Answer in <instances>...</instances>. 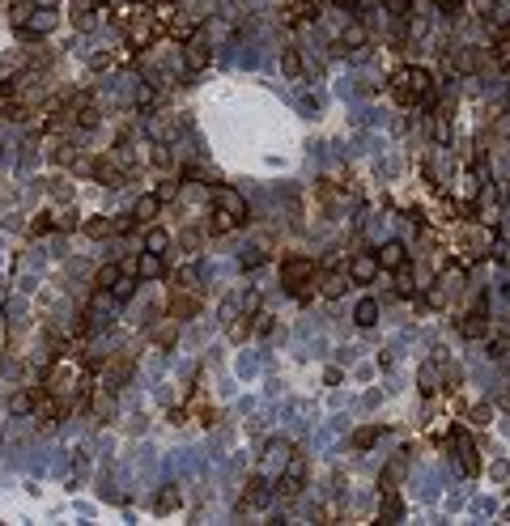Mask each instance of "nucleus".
<instances>
[{"mask_svg":"<svg viewBox=\"0 0 510 526\" xmlns=\"http://www.w3.org/2000/svg\"><path fill=\"white\" fill-rule=\"evenodd\" d=\"M52 157H56V162H60V166H77V162H81V157H77V149H72V144H68V140H64V144H56V149H52Z\"/></svg>","mask_w":510,"mask_h":526,"instance_id":"32","label":"nucleus"},{"mask_svg":"<svg viewBox=\"0 0 510 526\" xmlns=\"http://www.w3.org/2000/svg\"><path fill=\"white\" fill-rule=\"evenodd\" d=\"M166 246H170V234L158 230V225H149V234H145V250H158V255H166Z\"/></svg>","mask_w":510,"mask_h":526,"instance_id":"26","label":"nucleus"},{"mask_svg":"<svg viewBox=\"0 0 510 526\" xmlns=\"http://www.w3.org/2000/svg\"><path fill=\"white\" fill-rule=\"evenodd\" d=\"M379 518H383V522H392V518H404V501H400L392 488H383V505H379Z\"/></svg>","mask_w":510,"mask_h":526,"instance_id":"23","label":"nucleus"},{"mask_svg":"<svg viewBox=\"0 0 510 526\" xmlns=\"http://www.w3.org/2000/svg\"><path fill=\"white\" fill-rule=\"evenodd\" d=\"M94 9H98V0H72V26L89 30L94 26Z\"/></svg>","mask_w":510,"mask_h":526,"instance_id":"20","label":"nucleus"},{"mask_svg":"<svg viewBox=\"0 0 510 526\" xmlns=\"http://www.w3.org/2000/svg\"><path fill=\"white\" fill-rule=\"evenodd\" d=\"M183 64H187V72H204V68L213 64V47H209L204 30H196V34L187 39V47H183Z\"/></svg>","mask_w":510,"mask_h":526,"instance_id":"6","label":"nucleus"},{"mask_svg":"<svg viewBox=\"0 0 510 526\" xmlns=\"http://www.w3.org/2000/svg\"><path fill=\"white\" fill-rule=\"evenodd\" d=\"M434 5H438V9H443V5H447V0H434Z\"/></svg>","mask_w":510,"mask_h":526,"instance_id":"47","label":"nucleus"},{"mask_svg":"<svg viewBox=\"0 0 510 526\" xmlns=\"http://www.w3.org/2000/svg\"><path fill=\"white\" fill-rule=\"evenodd\" d=\"M119 276H124V267H119V263H103L98 272H94V289H111Z\"/></svg>","mask_w":510,"mask_h":526,"instance_id":"24","label":"nucleus"},{"mask_svg":"<svg viewBox=\"0 0 510 526\" xmlns=\"http://www.w3.org/2000/svg\"><path fill=\"white\" fill-rule=\"evenodd\" d=\"M153 195L162 199V204H175V199H179V183H175V179H162V183L153 187Z\"/></svg>","mask_w":510,"mask_h":526,"instance_id":"30","label":"nucleus"},{"mask_svg":"<svg viewBox=\"0 0 510 526\" xmlns=\"http://www.w3.org/2000/svg\"><path fill=\"white\" fill-rule=\"evenodd\" d=\"M485 302H489V297H476V310L472 314H464V318H459L455 322V327H459V336H468V340H485V331H489V322H485Z\"/></svg>","mask_w":510,"mask_h":526,"instance_id":"9","label":"nucleus"},{"mask_svg":"<svg viewBox=\"0 0 510 526\" xmlns=\"http://www.w3.org/2000/svg\"><path fill=\"white\" fill-rule=\"evenodd\" d=\"M52 191H56V199H60V204H72V187H68V183H56Z\"/></svg>","mask_w":510,"mask_h":526,"instance_id":"40","label":"nucleus"},{"mask_svg":"<svg viewBox=\"0 0 510 526\" xmlns=\"http://www.w3.org/2000/svg\"><path fill=\"white\" fill-rule=\"evenodd\" d=\"M81 230H85V238L103 242V238H115L119 234V225H115V217H89V221H81Z\"/></svg>","mask_w":510,"mask_h":526,"instance_id":"14","label":"nucleus"},{"mask_svg":"<svg viewBox=\"0 0 510 526\" xmlns=\"http://www.w3.org/2000/svg\"><path fill=\"white\" fill-rule=\"evenodd\" d=\"M89 68H94V72H111V68H115V56H111V52H94V56H89Z\"/></svg>","mask_w":510,"mask_h":526,"instance_id":"35","label":"nucleus"},{"mask_svg":"<svg viewBox=\"0 0 510 526\" xmlns=\"http://www.w3.org/2000/svg\"><path fill=\"white\" fill-rule=\"evenodd\" d=\"M392 98L404 107H434V98H438V85H434V77L425 68H412L404 64L396 77H392Z\"/></svg>","mask_w":510,"mask_h":526,"instance_id":"1","label":"nucleus"},{"mask_svg":"<svg viewBox=\"0 0 510 526\" xmlns=\"http://www.w3.org/2000/svg\"><path fill=\"white\" fill-rule=\"evenodd\" d=\"M136 102H140V107H149V102H153V89H149V85H140V89H136Z\"/></svg>","mask_w":510,"mask_h":526,"instance_id":"41","label":"nucleus"},{"mask_svg":"<svg viewBox=\"0 0 510 526\" xmlns=\"http://www.w3.org/2000/svg\"><path fill=\"white\" fill-rule=\"evenodd\" d=\"M111 293L119 297V302H132V293H136V276H132V272H124V276H119V281L111 285Z\"/></svg>","mask_w":510,"mask_h":526,"instance_id":"28","label":"nucleus"},{"mask_svg":"<svg viewBox=\"0 0 510 526\" xmlns=\"http://www.w3.org/2000/svg\"><path fill=\"white\" fill-rule=\"evenodd\" d=\"M340 378H345V373H340V369H323V382H328V386H336Z\"/></svg>","mask_w":510,"mask_h":526,"instance_id":"43","label":"nucleus"},{"mask_svg":"<svg viewBox=\"0 0 510 526\" xmlns=\"http://www.w3.org/2000/svg\"><path fill=\"white\" fill-rule=\"evenodd\" d=\"M255 327V336H268L273 331V314H259V322H251Z\"/></svg>","mask_w":510,"mask_h":526,"instance_id":"39","label":"nucleus"},{"mask_svg":"<svg viewBox=\"0 0 510 526\" xmlns=\"http://www.w3.org/2000/svg\"><path fill=\"white\" fill-rule=\"evenodd\" d=\"M170 144H153V166H162V170H170Z\"/></svg>","mask_w":510,"mask_h":526,"instance_id":"38","label":"nucleus"},{"mask_svg":"<svg viewBox=\"0 0 510 526\" xmlns=\"http://www.w3.org/2000/svg\"><path fill=\"white\" fill-rule=\"evenodd\" d=\"M234 225H238L234 217H226L222 208H217V212H213V221H209V234H230V230H234Z\"/></svg>","mask_w":510,"mask_h":526,"instance_id":"31","label":"nucleus"},{"mask_svg":"<svg viewBox=\"0 0 510 526\" xmlns=\"http://www.w3.org/2000/svg\"><path fill=\"white\" fill-rule=\"evenodd\" d=\"M302 488H306V459L302 454H289V467H285V475L277 480V496L281 501H294V496H302Z\"/></svg>","mask_w":510,"mask_h":526,"instance_id":"3","label":"nucleus"},{"mask_svg":"<svg viewBox=\"0 0 510 526\" xmlns=\"http://www.w3.org/2000/svg\"><path fill=\"white\" fill-rule=\"evenodd\" d=\"M213 208H222V212L234 217L238 225H247V212H251V208H247V195H242L238 187H222V183L213 187Z\"/></svg>","mask_w":510,"mask_h":526,"instance_id":"4","label":"nucleus"},{"mask_svg":"<svg viewBox=\"0 0 510 526\" xmlns=\"http://www.w3.org/2000/svg\"><path fill=\"white\" fill-rule=\"evenodd\" d=\"M383 9H387V13H392L396 21H404V17L412 13V0H383Z\"/></svg>","mask_w":510,"mask_h":526,"instance_id":"34","label":"nucleus"},{"mask_svg":"<svg viewBox=\"0 0 510 526\" xmlns=\"http://www.w3.org/2000/svg\"><path fill=\"white\" fill-rule=\"evenodd\" d=\"M336 5H340V9H353V5H361V0H336Z\"/></svg>","mask_w":510,"mask_h":526,"instance_id":"46","label":"nucleus"},{"mask_svg":"<svg viewBox=\"0 0 510 526\" xmlns=\"http://www.w3.org/2000/svg\"><path fill=\"white\" fill-rule=\"evenodd\" d=\"M238 263H242V272H251V267H264V263H268V250H264V246H247V250L238 255Z\"/></svg>","mask_w":510,"mask_h":526,"instance_id":"25","label":"nucleus"},{"mask_svg":"<svg viewBox=\"0 0 510 526\" xmlns=\"http://www.w3.org/2000/svg\"><path fill=\"white\" fill-rule=\"evenodd\" d=\"M34 5H39V9H56V5H60V0H34Z\"/></svg>","mask_w":510,"mask_h":526,"instance_id":"45","label":"nucleus"},{"mask_svg":"<svg viewBox=\"0 0 510 526\" xmlns=\"http://www.w3.org/2000/svg\"><path fill=\"white\" fill-rule=\"evenodd\" d=\"M34 399H39V395H13V399H9V412H13V416L30 412V408H34Z\"/></svg>","mask_w":510,"mask_h":526,"instance_id":"37","label":"nucleus"},{"mask_svg":"<svg viewBox=\"0 0 510 526\" xmlns=\"http://www.w3.org/2000/svg\"><path fill=\"white\" fill-rule=\"evenodd\" d=\"M268 480L264 475H255V480H247V492L238 496V514H247V509H259V505H268Z\"/></svg>","mask_w":510,"mask_h":526,"instance_id":"10","label":"nucleus"},{"mask_svg":"<svg viewBox=\"0 0 510 526\" xmlns=\"http://www.w3.org/2000/svg\"><path fill=\"white\" fill-rule=\"evenodd\" d=\"M56 230H81V221H77V212H72V208H64V212H56Z\"/></svg>","mask_w":510,"mask_h":526,"instance_id":"36","label":"nucleus"},{"mask_svg":"<svg viewBox=\"0 0 510 526\" xmlns=\"http://www.w3.org/2000/svg\"><path fill=\"white\" fill-rule=\"evenodd\" d=\"M319 281V263L315 259H306V255H289L285 263H281V285H285V293H294V297H310V285Z\"/></svg>","mask_w":510,"mask_h":526,"instance_id":"2","label":"nucleus"},{"mask_svg":"<svg viewBox=\"0 0 510 526\" xmlns=\"http://www.w3.org/2000/svg\"><path fill=\"white\" fill-rule=\"evenodd\" d=\"M179 501H183V496H179V488L170 484V488H166V492L153 501V509H158V514H170V509H179Z\"/></svg>","mask_w":510,"mask_h":526,"instance_id":"29","label":"nucleus"},{"mask_svg":"<svg viewBox=\"0 0 510 526\" xmlns=\"http://www.w3.org/2000/svg\"><path fill=\"white\" fill-rule=\"evenodd\" d=\"M353 318H357V327H374V322H379V302H374V297H361Z\"/></svg>","mask_w":510,"mask_h":526,"instance_id":"22","label":"nucleus"},{"mask_svg":"<svg viewBox=\"0 0 510 526\" xmlns=\"http://www.w3.org/2000/svg\"><path fill=\"white\" fill-rule=\"evenodd\" d=\"M459 5H464V0H447V5H443V13H455Z\"/></svg>","mask_w":510,"mask_h":526,"instance_id":"44","label":"nucleus"},{"mask_svg":"<svg viewBox=\"0 0 510 526\" xmlns=\"http://www.w3.org/2000/svg\"><path fill=\"white\" fill-rule=\"evenodd\" d=\"M379 272H383V263H379L374 250H357V255L349 259V276H353V285H374Z\"/></svg>","mask_w":510,"mask_h":526,"instance_id":"8","label":"nucleus"},{"mask_svg":"<svg viewBox=\"0 0 510 526\" xmlns=\"http://www.w3.org/2000/svg\"><path fill=\"white\" fill-rule=\"evenodd\" d=\"M56 230V212H39L34 221H30V238H47Z\"/></svg>","mask_w":510,"mask_h":526,"instance_id":"27","label":"nucleus"},{"mask_svg":"<svg viewBox=\"0 0 510 526\" xmlns=\"http://www.w3.org/2000/svg\"><path fill=\"white\" fill-rule=\"evenodd\" d=\"M52 30H56V9H39V5H34V13L17 26V34H21V39H30V43L47 39Z\"/></svg>","mask_w":510,"mask_h":526,"instance_id":"5","label":"nucleus"},{"mask_svg":"<svg viewBox=\"0 0 510 526\" xmlns=\"http://www.w3.org/2000/svg\"><path fill=\"white\" fill-rule=\"evenodd\" d=\"M281 72L289 81H302V56H298V47H285L281 52Z\"/></svg>","mask_w":510,"mask_h":526,"instance_id":"21","label":"nucleus"},{"mask_svg":"<svg viewBox=\"0 0 510 526\" xmlns=\"http://www.w3.org/2000/svg\"><path fill=\"white\" fill-rule=\"evenodd\" d=\"M383 437H387L383 424H366V429H357V433H353V450H374Z\"/></svg>","mask_w":510,"mask_h":526,"instance_id":"19","label":"nucleus"},{"mask_svg":"<svg viewBox=\"0 0 510 526\" xmlns=\"http://www.w3.org/2000/svg\"><path fill=\"white\" fill-rule=\"evenodd\" d=\"M285 17L294 21V26H306V21L319 17V5H315V0H289V5H285Z\"/></svg>","mask_w":510,"mask_h":526,"instance_id":"15","label":"nucleus"},{"mask_svg":"<svg viewBox=\"0 0 510 526\" xmlns=\"http://www.w3.org/2000/svg\"><path fill=\"white\" fill-rule=\"evenodd\" d=\"M132 272H136V281H158L162 276V255H158V250H140V255L132 259Z\"/></svg>","mask_w":510,"mask_h":526,"instance_id":"12","label":"nucleus"},{"mask_svg":"<svg viewBox=\"0 0 510 526\" xmlns=\"http://www.w3.org/2000/svg\"><path fill=\"white\" fill-rule=\"evenodd\" d=\"M472 420H476V424H489V408H485V404L472 408Z\"/></svg>","mask_w":510,"mask_h":526,"instance_id":"42","label":"nucleus"},{"mask_svg":"<svg viewBox=\"0 0 510 526\" xmlns=\"http://www.w3.org/2000/svg\"><path fill=\"white\" fill-rule=\"evenodd\" d=\"M374 255H379V263H383V267H392V272L408 263V255H404V246H400V242H383V246L374 250Z\"/></svg>","mask_w":510,"mask_h":526,"instance_id":"18","label":"nucleus"},{"mask_svg":"<svg viewBox=\"0 0 510 526\" xmlns=\"http://www.w3.org/2000/svg\"><path fill=\"white\" fill-rule=\"evenodd\" d=\"M238 306H242V318H255V310H259V293L255 289H247L238 297Z\"/></svg>","mask_w":510,"mask_h":526,"instance_id":"33","label":"nucleus"},{"mask_svg":"<svg viewBox=\"0 0 510 526\" xmlns=\"http://www.w3.org/2000/svg\"><path fill=\"white\" fill-rule=\"evenodd\" d=\"M89 179L103 183V187H124V166H119V157H94L89 162Z\"/></svg>","mask_w":510,"mask_h":526,"instance_id":"7","label":"nucleus"},{"mask_svg":"<svg viewBox=\"0 0 510 526\" xmlns=\"http://www.w3.org/2000/svg\"><path fill=\"white\" fill-rule=\"evenodd\" d=\"M196 314H200V297H187V293L170 297V318H196Z\"/></svg>","mask_w":510,"mask_h":526,"instance_id":"17","label":"nucleus"},{"mask_svg":"<svg viewBox=\"0 0 510 526\" xmlns=\"http://www.w3.org/2000/svg\"><path fill=\"white\" fill-rule=\"evenodd\" d=\"M353 285V276H349V267L345 272H323V276H319V285H315V289H319L323 297H340V293H345Z\"/></svg>","mask_w":510,"mask_h":526,"instance_id":"13","label":"nucleus"},{"mask_svg":"<svg viewBox=\"0 0 510 526\" xmlns=\"http://www.w3.org/2000/svg\"><path fill=\"white\" fill-rule=\"evenodd\" d=\"M162 212V199L149 191V195H140L136 204H132V217H136V225H153V217Z\"/></svg>","mask_w":510,"mask_h":526,"instance_id":"16","label":"nucleus"},{"mask_svg":"<svg viewBox=\"0 0 510 526\" xmlns=\"http://www.w3.org/2000/svg\"><path fill=\"white\" fill-rule=\"evenodd\" d=\"M455 454H459V471L468 475H480V459H476V446L468 441V433H455Z\"/></svg>","mask_w":510,"mask_h":526,"instance_id":"11","label":"nucleus"}]
</instances>
